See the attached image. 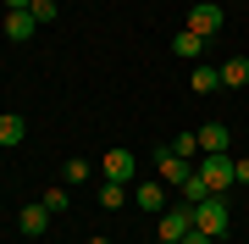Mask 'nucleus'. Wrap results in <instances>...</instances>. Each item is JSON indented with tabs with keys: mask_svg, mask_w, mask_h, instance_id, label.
Masks as SVG:
<instances>
[{
	"mask_svg": "<svg viewBox=\"0 0 249 244\" xmlns=\"http://www.w3.org/2000/svg\"><path fill=\"white\" fill-rule=\"evenodd\" d=\"M199 178H205V189L211 194H227L232 183H238V155H227V150H216V155H205V161L194 167Z\"/></svg>",
	"mask_w": 249,
	"mask_h": 244,
	"instance_id": "nucleus-1",
	"label": "nucleus"
},
{
	"mask_svg": "<svg viewBox=\"0 0 249 244\" xmlns=\"http://www.w3.org/2000/svg\"><path fill=\"white\" fill-rule=\"evenodd\" d=\"M194 227H199V233H211V239H222L227 227H232V206H227V194H205L199 206H194Z\"/></svg>",
	"mask_w": 249,
	"mask_h": 244,
	"instance_id": "nucleus-2",
	"label": "nucleus"
},
{
	"mask_svg": "<svg viewBox=\"0 0 249 244\" xmlns=\"http://www.w3.org/2000/svg\"><path fill=\"white\" fill-rule=\"evenodd\" d=\"M188 233H194V206H166L160 211V244H183Z\"/></svg>",
	"mask_w": 249,
	"mask_h": 244,
	"instance_id": "nucleus-3",
	"label": "nucleus"
},
{
	"mask_svg": "<svg viewBox=\"0 0 249 244\" xmlns=\"http://www.w3.org/2000/svg\"><path fill=\"white\" fill-rule=\"evenodd\" d=\"M133 172H139V155L133 150H106V161H100V178H111V183H127V189H133Z\"/></svg>",
	"mask_w": 249,
	"mask_h": 244,
	"instance_id": "nucleus-4",
	"label": "nucleus"
},
{
	"mask_svg": "<svg viewBox=\"0 0 249 244\" xmlns=\"http://www.w3.org/2000/svg\"><path fill=\"white\" fill-rule=\"evenodd\" d=\"M222 22H227V11L216 6V0H199V6L188 11V28H194L199 39H216V34H222Z\"/></svg>",
	"mask_w": 249,
	"mask_h": 244,
	"instance_id": "nucleus-5",
	"label": "nucleus"
},
{
	"mask_svg": "<svg viewBox=\"0 0 249 244\" xmlns=\"http://www.w3.org/2000/svg\"><path fill=\"white\" fill-rule=\"evenodd\" d=\"M133 206H139V211H155V217H160V211L172 206V200H166V183H160V178H150V183H133Z\"/></svg>",
	"mask_w": 249,
	"mask_h": 244,
	"instance_id": "nucleus-6",
	"label": "nucleus"
},
{
	"mask_svg": "<svg viewBox=\"0 0 249 244\" xmlns=\"http://www.w3.org/2000/svg\"><path fill=\"white\" fill-rule=\"evenodd\" d=\"M188 178H194V161H183V155L160 150V183H166V189H183Z\"/></svg>",
	"mask_w": 249,
	"mask_h": 244,
	"instance_id": "nucleus-7",
	"label": "nucleus"
},
{
	"mask_svg": "<svg viewBox=\"0 0 249 244\" xmlns=\"http://www.w3.org/2000/svg\"><path fill=\"white\" fill-rule=\"evenodd\" d=\"M17 227H22V239H39V233L50 227V206H45V200L22 206V211H17Z\"/></svg>",
	"mask_w": 249,
	"mask_h": 244,
	"instance_id": "nucleus-8",
	"label": "nucleus"
},
{
	"mask_svg": "<svg viewBox=\"0 0 249 244\" xmlns=\"http://www.w3.org/2000/svg\"><path fill=\"white\" fill-rule=\"evenodd\" d=\"M127 200H133V189H127V183H111V178H106V183L94 189V206H100V211H122Z\"/></svg>",
	"mask_w": 249,
	"mask_h": 244,
	"instance_id": "nucleus-9",
	"label": "nucleus"
},
{
	"mask_svg": "<svg viewBox=\"0 0 249 244\" xmlns=\"http://www.w3.org/2000/svg\"><path fill=\"white\" fill-rule=\"evenodd\" d=\"M22 139H28V122L17 111H0V150H17Z\"/></svg>",
	"mask_w": 249,
	"mask_h": 244,
	"instance_id": "nucleus-10",
	"label": "nucleus"
},
{
	"mask_svg": "<svg viewBox=\"0 0 249 244\" xmlns=\"http://www.w3.org/2000/svg\"><path fill=\"white\" fill-rule=\"evenodd\" d=\"M188 89H194V94H216V89H222V67H194V73H188Z\"/></svg>",
	"mask_w": 249,
	"mask_h": 244,
	"instance_id": "nucleus-11",
	"label": "nucleus"
},
{
	"mask_svg": "<svg viewBox=\"0 0 249 244\" xmlns=\"http://www.w3.org/2000/svg\"><path fill=\"white\" fill-rule=\"evenodd\" d=\"M227 145H232L227 122H205V128H199V150H205V155H216V150H227Z\"/></svg>",
	"mask_w": 249,
	"mask_h": 244,
	"instance_id": "nucleus-12",
	"label": "nucleus"
},
{
	"mask_svg": "<svg viewBox=\"0 0 249 244\" xmlns=\"http://www.w3.org/2000/svg\"><path fill=\"white\" fill-rule=\"evenodd\" d=\"M34 28H39L34 11H6V39H17V45H22V39H34Z\"/></svg>",
	"mask_w": 249,
	"mask_h": 244,
	"instance_id": "nucleus-13",
	"label": "nucleus"
},
{
	"mask_svg": "<svg viewBox=\"0 0 249 244\" xmlns=\"http://www.w3.org/2000/svg\"><path fill=\"white\" fill-rule=\"evenodd\" d=\"M222 89H249V56L222 61Z\"/></svg>",
	"mask_w": 249,
	"mask_h": 244,
	"instance_id": "nucleus-14",
	"label": "nucleus"
},
{
	"mask_svg": "<svg viewBox=\"0 0 249 244\" xmlns=\"http://www.w3.org/2000/svg\"><path fill=\"white\" fill-rule=\"evenodd\" d=\"M199 50H205V39L194 34V28H183V34H172V56H183V61H199Z\"/></svg>",
	"mask_w": 249,
	"mask_h": 244,
	"instance_id": "nucleus-15",
	"label": "nucleus"
},
{
	"mask_svg": "<svg viewBox=\"0 0 249 244\" xmlns=\"http://www.w3.org/2000/svg\"><path fill=\"white\" fill-rule=\"evenodd\" d=\"M89 172H100V167H89L83 155H72V161L61 167V183H67V189H78V183H89Z\"/></svg>",
	"mask_w": 249,
	"mask_h": 244,
	"instance_id": "nucleus-16",
	"label": "nucleus"
},
{
	"mask_svg": "<svg viewBox=\"0 0 249 244\" xmlns=\"http://www.w3.org/2000/svg\"><path fill=\"white\" fill-rule=\"evenodd\" d=\"M172 155H183V161H194L199 155V133H172V145H166Z\"/></svg>",
	"mask_w": 249,
	"mask_h": 244,
	"instance_id": "nucleus-17",
	"label": "nucleus"
},
{
	"mask_svg": "<svg viewBox=\"0 0 249 244\" xmlns=\"http://www.w3.org/2000/svg\"><path fill=\"white\" fill-rule=\"evenodd\" d=\"M45 206H50V217H55V211H72V189H67V183L45 189Z\"/></svg>",
	"mask_w": 249,
	"mask_h": 244,
	"instance_id": "nucleus-18",
	"label": "nucleus"
},
{
	"mask_svg": "<svg viewBox=\"0 0 249 244\" xmlns=\"http://www.w3.org/2000/svg\"><path fill=\"white\" fill-rule=\"evenodd\" d=\"M178 194H183V206H199V200L211 194V189H205V178H199V172H194V178H188V183H183Z\"/></svg>",
	"mask_w": 249,
	"mask_h": 244,
	"instance_id": "nucleus-19",
	"label": "nucleus"
},
{
	"mask_svg": "<svg viewBox=\"0 0 249 244\" xmlns=\"http://www.w3.org/2000/svg\"><path fill=\"white\" fill-rule=\"evenodd\" d=\"M55 11H61V0H34V17H39V28H45V22H55Z\"/></svg>",
	"mask_w": 249,
	"mask_h": 244,
	"instance_id": "nucleus-20",
	"label": "nucleus"
},
{
	"mask_svg": "<svg viewBox=\"0 0 249 244\" xmlns=\"http://www.w3.org/2000/svg\"><path fill=\"white\" fill-rule=\"evenodd\" d=\"M183 244H216V239H211V233H199V227H194V233H188Z\"/></svg>",
	"mask_w": 249,
	"mask_h": 244,
	"instance_id": "nucleus-21",
	"label": "nucleus"
},
{
	"mask_svg": "<svg viewBox=\"0 0 249 244\" xmlns=\"http://www.w3.org/2000/svg\"><path fill=\"white\" fill-rule=\"evenodd\" d=\"M6 11H34V0H6Z\"/></svg>",
	"mask_w": 249,
	"mask_h": 244,
	"instance_id": "nucleus-22",
	"label": "nucleus"
},
{
	"mask_svg": "<svg viewBox=\"0 0 249 244\" xmlns=\"http://www.w3.org/2000/svg\"><path fill=\"white\" fill-rule=\"evenodd\" d=\"M238 183H244V189H249V155H244V161H238Z\"/></svg>",
	"mask_w": 249,
	"mask_h": 244,
	"instance_id": "nucleus-23",
	"label": "nucleus"
},
{
	"mask_svg": "<svg viewBox=\"0 0 249 244\" xmlns=\"http://www.w3.org/2000/svg\"><path fill=\"white\" fill-rule=\"evenodd\" d=\"M89 244H111V239H100V233H94V239H89Z\"/></svg>",
	"mask_w": 249,
	"mask_h": 244,
	"instance_id": "nucleus-24",
	"label": "nucleus"
},
{
	"mask_svg": "<svg viewBox=\"0 0 249 244\" xmlns=\"http://www.w3.org/2000/svg\"><path fill=\"white\" fill-rule=\"evenodd\" d=\"M28 244H39V239H28Z\"/></svg>",
	"mask_w": 249,
	"mask_h": 244,
	"instance_id": "nucleus-25",
	"label": "nucleus"
},
{
	"mask_svg": "<svg viewBox=\"0 0 249 244\" xmlns=\"http://www.w3.org/2000/svg\"><path fill=\"white\" fill-rule=\"evenodd\" d=\"M150 244H160V239H150Z\"/></svg>",
	"mask_w": 249,
	"mask_h": 244,
	"instance_id": "nucleus-26",
	"label": "nucleus"
}]
</instances>
